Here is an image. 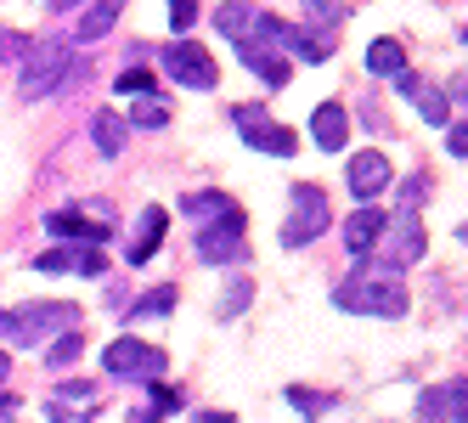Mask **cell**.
Masks as SVG:
<instances>
[{"mask_svg":"<svg viewBox=\"0 0 468 423\" xmlns=\"http://www.w3.org/2000/svg\"><path fill=\"white\" fill-rule=\"evenodd\" d=\"M463 418H468V389H463V378L434 384V389H423V396H418V423H463Z\"/></svg>","mask_w":468,"mask_h":423,"instance_id":"10","label":"cell"},{"mask_svg":"<svg viewBox=\"0 0 468 423\" xmlns=\"http://www.w3.org/2000/svg\"><path fill=\"white\" fill-rule=\"evenodd\" d=\"M249 23H254V12L243 6V0H226V6L215 12V28H220L226 40H243V28H249Z\"/></svg>","mask_w":468,"mask_h":423,"instance_id":"24","label":"cell"},{"mask_svg":"<svg viewBox=\"0 0 468 423\" xmlns=\"http://www.w3.org/2000/svg\"><path fill=\"white\" fill-rule=\"evenodd\" d=\"M80 355H85V339H80L74 328H62V339H51V350H46V362H51V367H74Z\"/></svg>","mask_w":468,"mask_h":423,"instance_id":"25","label":"cell"},{"mask_svg":"<svg viewBox=\"0 0 468 423\" xmlns=\"http://www.w3.org/2000/svg\"><path fill=\"white\" fill-rule=\"evenodd\" d=\"M57 396H62V401H69V407H80V401H90V396H96V389L74 378V384H62V389H57Z\"/></svg>","mask_w":468,"mask_h":423,"instance_id":"34","label":"cell"},{"mask_svg":"<svg viewBox=\"0 0 468 423\" xmlns=\"http://www.w3.org/2000/svg\"><path fill=\"white\" fill-rule=\"evenodd\" d=\"M124 6H130V0H90L85 17H80V40H85V46L108 40L113 28H119V17H124Z\"/></svg>","mask_w":468,"mask_h":423,"instance_id":"18","label":"cell"},{"mask_svg":"<svg viewBox=\"0 0 468 423\" xmlns=\"http://www.w3.org/2000/svg\"><path fill=\"white\" fill-rule=\"evenodd\" d=\"M164 226H170V215H164V209H147L142 232L130 238V259H136V266H142V259H153V254H158V243H164Z\"/></svg>","mask_w":468,"mask_h":423,"instance_id":"22","label":"cell"},{"mask_svg":"<svg viewBox=\"0 0 468 423\" xmlns=\"http://www.w3.org/2000/svg\"><path fill=\"white\" fill-rule=\"evenodd\" d=\"M249 294H254L249 282H231V288H226V300H220V316H238V311H249Z\"/></svg>","mask_w":468,"mask_h":423,"instance_id":"31","label":"cell"},{"mask_svg":"<svg viewBox=\"0 0 468 423\" xmlns=\"http://www.w3.org/2000/svg\"><path fill=\"white\" fill-rule=\"evenodd\" d=\"M327 232V192L311 186V181H299L293 186V215L282 226V249H305Z\"/></svg>","mask_w":468,"mask_h":423,"instance_id":"3","label":"cell"},{"mask_svg":"<svg viewBox=\"0 0 468 423\" xmlns=\"http://www.w3.org/2000/svg\"><path fill=\"white\" fill-rule=\"evenodd\" d=\"M51 328H74V305H28V311H0V339L6 344H40Z\"/></svg>","mask_w":468,"mask_h":423,"instance_id":"2","label":"cell"},{"mask_svg":"<svg viewBox=\"0 0 468 423\" xmlns=\"http://www.w3.org/2000/svg\"><path fill=\"white\" fill-rule=\"evenodd\" d=\"M197 423H231L226 412H197Z\"/></svg>","mask_w":468,"mask_h":423,"instance_id":"37","label":"cell"},{"mask_svg":"<svg viewBox=\"0 0 468 423\" xmlns=\"http://www.w3.org/2000/svg\"><path fill=\"white\" fill-rule=\"evenodd\" d=\"M311 136H316L322 153H339V147L350 142V119H345V108H339V102H322V108L311 113Z\"/></svg>","mask_w":468,"mask_h":423,"instance_id":"17","label":"cell"},{"mask_svg":"<svg viewBox=\"0 0 468 423\" xmlns=\"http://www.w3.org/2000/svg\"><path fill=\"white\" fill-rule=\"evenodd\" d=\"M231 124H238V136H243L249 147H260V153H277V158L293 153V130H282L271 113L254 108V102H238V108H231Z\"/></svg>","mask_w":468,"mask_h":423,"instance_id":"7","label":"cell"},{"mask_svg":"<svg viewBox=\"0 0 468 423\" xmlns=\"http://www.w3.org/2000/svg\"><path fill=\"white\" fill-rule=\"evenodd\" d=\"M192 23H197V0H170V28L176 35H186Z\"/></svg>","mask_w":468,"mask_h":423,"instance_id":"30","label":"cell"},{"mask_svg":"<svg viewBox=\"0 0 468 423\" xmlns=\"http://www.w3.org/2000/svg\"><path fill=\"white\" fill-rule=\"evenodd\" d=\"M90 142H96V153H102V158H119L124 153V119L102 108V113L90 119Z\"/></svg>","mask_w":468,"mask_h":423,"instance_id":"21","label":"cell"},{"mask_svg":"<svg viewBox=\"0 0 468 423\" xmlns=\"http://www.w3.org/2000/svg\"><path fill=\"white\" fill-rule=\"evenodd\" d=\"M288 401L305 412V418H316V412H327V407H333L327 396H316V389H305V384H293V389H288Z\"/></svg>","mask_w":468,"mask_h":423,"instance_id":"28","label":"cell"},{"mask_svg":"<svg viewBox=\"0 0 468 423\" xmlns=\"http://www.w3.org/2000/svg\"><path fill=\"white\" fill-rule=\"evenodd\" d=\"M12 407H17V401H12V396H6V389H0V412H12Z\"/></svg>","mask_w":468,"mask_h":423,"instance_id":"40","label":"cell"},{"mask_svg":"<svg viewBox=\"0 0 468 423\" xmlns=\"http://www.w3.org/2000/svg\"><path fill=\"white\" fill-rule=\"evenodd\" d=\"M69 6H80V0H51V12H69Z\"/></svg>","mask_w":468,"mask_h":423,"instance_id":"38","label":"cell"},{"mask_svg":"<svg viewBox=\"0 0 468 423\" xmlns=\"http://www.w3.org/2000/svg\"><path fill=\"white\" fill-rule=\"evenodd\" d=\"M339 305L345 311H373V316H400L407 311V288L400 282H367V259H361L356 277L339 288Z\"/></svg>","mask_w":468,"mask_h":423,"instance_id":"4","label":"cell"},{"mask_svg":"<svg viewBox=\"0 0 468 423\" xmlns=\"http://www.w3.org/2000/svg\"><path fill=\"white\" fill-rule=\"evenodd\" d=\"M46 423H90V418H85V412H74L69 401H51V407H46Z\"/></svg>","mask_w":468,"mask_h":423,"instance_id":"32","label":"cell"},{"mask_svg":"<svg viewBox=\"0 0 468 423\" xmlns=\"http://www.w3.org/2000/svg\"><path fill=\"white\" fill-rule=\"evenodd\" d=\"M124 124H142V130H164V124H170V108H164L158 96H136V113H130Z\"/></svg>","mask_w":468,"mask_h":423,"instance_id":"26","label":"cell"},{"mask_svg":"<svg viewBox=\"0 0 468 423\" xmlns=\"http://www.w3.org/2000/svg\"><path fill=\"white\" fill-rule=\"evenodd\" d=\"M0 57H28V40L23 35H0Z\"/></svg>","mask_w":468,"mask_h":423,"instance_id":"36","label":"cell"},{"mask_svg":"<svg viewBox=\"0 0 468 423\" xmlns=\"http://www.w3.org/2000/svg\"><path fill=\"white\" fill-rule=\"evenodd\" d=\"M35 271H80V277H102L108 271V259H102V243H85V249H46L35 259Z\"/></svg>","mask_w":468,"mask_h":423,"instance_id":"11","label":"cell"},{"mask_svg":"<svg viewBox=\"0 0 468 423\" xmlns=\"http://www.w3.org/2000/svg\"><path fill=\"white\" fill-rule=\"evenodd\" d=\"M367 74H378V79L407 74V51H400V40H373L367 46Z\"/></svg>","mask_w":468,"mask_h":423,"instance_id":"20","label":"cell"},{"mask_svg":"<svg viewBox=\"0 0 468 423\" xmlns=\"http://www.w3.org/2000/svg\"><path fill=\"white\" fill-rule=\"evenodd\" d=\"M46 226H51V238H69V243H102L108 238V226L85 220L80 209H57V215H46Z\"/></svg>","mask_w":468,"mask_h":423,"instance_id":"19","label":"cell"},{"mask_svg":"<svg viewBox=\"0 0 468 423\" xmlns=\"http://www.w3.org/2000/svg\"><path fill=\"white\" fill-rule=\"evenodd\" d=\"M254 35L271 46V51L282 46V51L299 57V62H322V57H333V35H311V28L282 23V17H254Z\"/></svg>","mask_w":468,"mask_h":423,"instance_id":"5","label":"cell"},{"mask_svg":"<svg viewBox=\"0 0 468 423\" xmlns=\"http://www.w3.org/2000/svg\"><path fill=\"white\" fill-rule=\"evenodd\" d=\"M389 181H395V175H389V158H384V153H356V158H350V192H356L361 204H373Z\"/></svg>","mask_w":468,"mask_h":423,"instance_id":"13","label":"cell"},{"mask_svg":"<svg viewBox=\"0 0 468 423\" xmlns=\"http://www.w3.org/2000/svg\"><path fill=\"white\" fill-rule=\"evenodd\" d=\"M113 85H119L124 96H153V74H147V69H124Z\"/></svg>","mask_w":468,"mask_h":423,"instance_id":"29","label":"cell"},{"mask_svg":"<svg viewBox=\"0 0 468 423\" xmlns=\"http://www.w3.org/2000/svg\"><path fill=\"white\" fill-rule=\"evenodd\" d=\"M395 90L407 96V102H412L429 124H452V102H446V90H434V85H429V79H418L412 69H407V74H395Z\"/></svg>","mask_w":468,"mask_h":423,"instance_id":"12","label":"cell"},{"mask_svg":"<svg viewBox=\"0 0 468 423\" xmlns=\"http://www.w3.org/2000/svg\"><path fill=\"white\" fill-rule=\"evenodd\" d=\"M62 79H74V46L62 40V35H51V40H40V46H28L23 74H17V90L28 96V102H40V96L57 90Z\"/></svg>","mask_w":468,"mask_h":423,"instance_id":"1","label":"cell"},{"mask_svg":"<svg viewBox=\"0 0 468 423\" xmlns=\"http://www.w3.org/2000/svg\"><path fill=\"white\" fill-rule=\"evenodd\" d=\"M164 69H170V79H181L186 90H215V79H220L215 57L197 40H170L164 46Z\"/></svg>","mask_w":468,"mask_h":423,"instance_id":"6","label":"cell"},{"mask_svg":"<svg viewBox=\"0 0 468 423\" xmlns=\"http://www.w3.org/2000/svg\"><path fill=\"white\" fill-rule=\"evenodd\" d=\"M384 209H373V204H361V215H350L345 220V249H350V259H367L378 249V238H384Z\"/></svg>","mask_w":468,"mask_h":423,"instance_id":"14","label":"cell"},{"mask_svg":"<svg viewBox=\"0 0 468 423\" xmlns=\"http://www.w3.org/2000/svg\"><path fill=\"white\" fill-rule=\"evenodd\" d=\"M384 232H395V249L384 254V266H389V271L412 266V259L423 254V226H418V215H412V209H407V215H395V220H384Z\"/></svg>","mask_w":468,"mask_h":423,"instance_id":"15","label":"cell"},{"mask_svg":"<svg viewBox=\"0 0 468 423\" xmlns=\"http://www.w3.org/2000/svg\"><path fill=\"white\" fill-rule=\"evenodd\" d=\"M446 153L457 158V164H463V158H468V130H463V124H457V130H452V136H446Z\"/></svg>","mask_w":468,"mask_h":423,"instance_id":"35","label":"cell"},{"mask_svg":"<svg viewBox=\"0 0 468 423\" xmlns=\"http://www.w3.org/2000/svg\"><path fill=\"white\" fill-rule=\"evenodd\" d=\"M181 209H186V215H197V220L209 226V220H220L226 209H238V204H231L226 192H186V204H181Z\"/></svg>","mask_w":468,"mask_h":423,"instance_id":"23","label":"cell"},{"mask_svg":"<svg viewBox=\"0 0 468 423\" xmlns=\"http://www.w3.org/2000/svg\"><path fill=\"white\" fill-rule=\"evenodd\" d=\"M192 249H197L204 266H226V259H238L243 254V209H226L220 220H209Z\"/></svg>","mask_w":468,"mask_h":423,"instance_id":"9","label":"cell"},{"mask_svg":"<svg viewBox=\"0 0 468 423\" xmlns=\"http://www.w3.org/2000/svg\"><path fill=\"white\" fill-rule=\"evenodd\" d=\"M153 401H158V412H181V389H170V384H153Z\"/></svg>","mask_w":468,"mask_h":423,"instance_id":"33","label":"cell"},{"mask_svg":"<svg viewBox=\"0 0 468 423\" xmlns=\"http://www.w3.org/2000/svg\"><path fill=\"white\" fill-rule=\"evenodd\" d=\"M0 378H6V350H0Z\"/></svg>","mask_w":468,"mask_h":423,"instance_id":"41","label":"cell"},{"mask_svg":"<svg viewBox=\"0 0 468 423\" xmlns=\"http://www.w3.org/2000/svg\"><path fill=\"white\" fill-rule=\"evenodd\" d=\"M136 311H142V316H170V311H176V288H170V282H164V288H153V294H147Z\"/></svg>","mask_w":468,"mask_h":423,"instance_id":"27","label":"cell"},{"mask_svg":"<svg viewBox=\"0 0 468 423\" xmlns=\"http://www.w3.org/2000/svg\"><path fill=\"white\" fill-rule=\"evenodd\" d=\"M102 367H108L113 378H158V373H164V350L124 333V339H113V344L102 350Z\"/></svg>","mask_w":468,"mask_h":423,"instance_id":"8","label":"cell"},{"mask_svg":"<svg viewBox=\"0 0 468 423\" xmlns=\"http://www.w3.org/2000/svg\"><path fill=\"white\" fill-rule=\"evenodd\" d=\"M238 57L249 62V69L265 79V85H271V90H282L288 79H293V69H288V57H277L271 46H260V40H238Z\"/></svg>","mask_w":468,"mask_h":423,"instance_id":"16","label":"cell"},{"mask_svg":"<svg viewBox=\"0 0 468 423\" xmlns=\"http://www.w3.org/2000/svg\"><path fill=\"white\" fill-rule=\"evenodd\" d=\"M130 423H158V412H136V418H130Z\"/></svg>","mask_w":468,"mask_h":423,"instance_id":"39","label":"cell"}]
</instances>
